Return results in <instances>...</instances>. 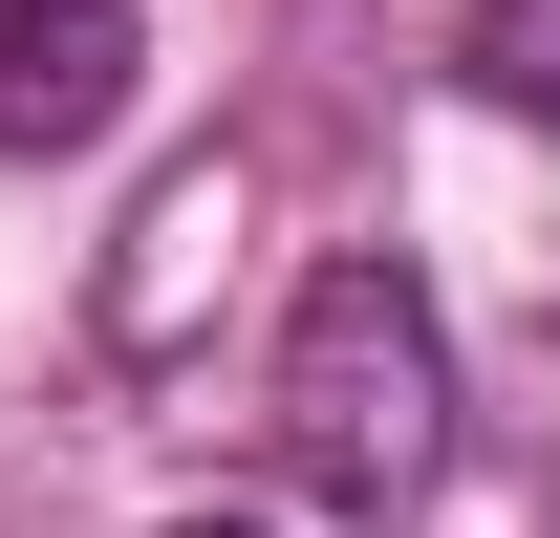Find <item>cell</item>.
I'll return each instance as SVG.
<instances>
[{"label": "cell", "mask_w": 560, "mask_h": 538, "mask_svg": "<svg viewBox=\"0 0 560 538\" xmlns=\"http://www.w3.org/2000/svg\"><path fill=\"white\" fill-rule=\"evenodd\" d=\"M453 66H475L495 108H539V130H560V0H475V44H453Z\"/></svg>", "instance_id": "obj_3"}, {"label": "cell", "mask_w": 560, "mask_h": 538, "mask_svg": "<svg viewBox=\"0 0 560 538\" xmlns=\"http://www.w3.org/2000/svg\"><path fill=\"white\" fill-rule=\"evenodd\" d=\"M259 431H280V495L302 517H346V538L431 517V473H453V324H431V280L410 259H324L302 324H280Z\"/></svg>", "instance_id": "obj_1"}, {"label": "cell", "mask_w": 560, "mask_h": 538, "mask_svg": "<svg viewBox=\"0 0 560 538\" xmlns=\"http://www.w3.org/2000/svg\"><path fill=\"white\" fill-rule=\"evenodd\" d=\"M151 538H280V517H151Z\"/></svg>", "instance_id": "obj_4"}, {"label": "cell", "mask_w": 560, "mask_h": 538, "mask_svg": "<svg viewBox=\"0 0 560 538\" xmlns=\"http://www.w3.org/2000/svg\"><path fill=\"white\" fill-rule=\"evenodd\" d=\"M130 86H151L130 0H0V151H108Z\"/></svg>", "instance_id": "obj_2"}]
</instances>
